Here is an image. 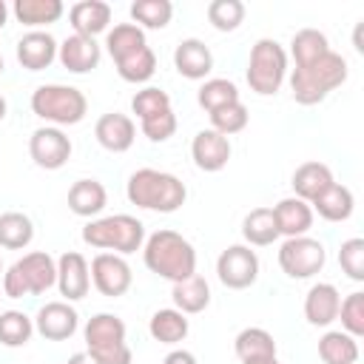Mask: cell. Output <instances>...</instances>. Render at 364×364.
I'll list each match as a JSON object with an SVG mask.
<instances>
[{
	"label": "cell",
	"mask_w": 364,
	"mask_h": 364,
	"mask_svg": "<svg viewBox=\"0 0 364 364\" xmlns=\"http://www.w3.org/2000/svg\"><path fill=\"white\" fill-rule=\"evenodd\" d=\"M142 262L151 273H156L159 279H168V282H185L196 273V250L193 245L176 233V230H156L145 239L142 245Z\"/></svg>",
	"instance_id": "1"
},
{
	"label": "cell",
	"mask_w": 364,
	"mask_h": 364,
	"mask_svg": "<svg viewBox=\"0 0 364 364\" xmlns=\"http://www.w3.org/2000/svg\"><path fill=\"white\" fill-rule=\"evenodd\" d=\"M125 196L131 205L142 210H156V213H173L185 205L188 188L179 176L156 168H139L128 176Z\"/></svg>",
	"instance_id": "2"
},
{
	"label": "cell",
	"mask_w": 364,
	"mask_h": 364,
	"mask_svg": "<svg viewBox=\"0 0 364 364\" xmlns=\"http://www.w3.org/2000/svg\"><path fill=\"white\" fill-rule=\"evenodd\" d=\"M347 82V60L333 48L307 65H296L290 74V91L299 105H318L338 85Z\"/></svg>",
	"instance_id": "3"
},
{
	"label": "cell",
	"mask_w": 364,
	"mask_h": 364,
	"mask_svg": "<svg viewBox=\"0 0 364 364\" xmlns=\"http://www.w3.org/2000/svg\"><path fill=\"white\" fill-rule=\"evenodd\" d=\"M82 242L97 247V250H105V253L128 256V253L142 250V245H145V225L136 216H131V213L100 216V219H91L82 228Z\"/></svg>",
	"instance_id": "4"
},
{
	"label": "cell",
	"mask_w": 364,
	"mask_h": 364,
	"mask_svg": "<svg viewBox=\"0 0 364 364\" xmlns=\"http://www.w3.org/2000/svg\"><path fill=\"white\" fill-rule=\"evenodd\" d=\"M31 111H34V117L46 119L48 125L63 128V125H77V122L85 119L88 100L74 85L46 82V85H37L34 88V94H31Z\"/></svg>",
	"instance_id": "5"
},
{
	"label": "cell",
	"mask_w": 364,
	"mask_h": 364,
	"mask_svg": "<svg viewBox=\"0 0 364 364\" xmlns=\"http://www.w3.org/2000/svg\"><path fill=\"white\" fill-rule=\"evenodd\" d=\"M85 353L94 364H131L134 353L125 341V321L114 313H97L82 327Z\"/></svg>",
	"instance_id": "6"
},
{
	"label": "cell",
	"mask_w": 364,
	"mask_h": 364,
	"mask_svg": "<svg viewBox=\"0 0 364 364\" xmlns=\"http://www.w3.org/2000/svg\"><path fill=\"white\" fill-rule=\"evenodd\" d=\"M57 284V262L46 250H31L3 273V293L9 299L43 296Z\"/></svg>",
	"instance_id": "7"
},
{
	"label": "cell",
	"mask_w": 364,
	"mask_h": 364,
	"mask_svg": "<svg viewBox=\"0 0 364 364\" xmlns=\"http://www.w3.org/2000/svg\"><path fill=\"white\" fill-rule=\"evenodd\" d=\"M247 85L253 94L259 97H273L284 77H287V51L279 40L262 37L253 43L250 48V60H247Z\"/></svg>",
	"instance_id": "8"
},
{
	"label": "cell",
	"mask_w": 364,
	"mask_h": 364,
	"mask_svg": "<svg viewBox=\"0 0 364 364\" xmlns=\"http://www.w3.org/2000/svg\"><path fill=\"white\" fill-rule=\"evenodd\" d=\"M324 262H327L324 245L313 236H293L284 239L279 247V267L290 279H313L316 273H321Z\"/></svg>",
	"instance_id": "9"
},
{
	"label": "cell",
	"mask_w": 364,
	"mask_h": 364,
	"mask_svg": "<svg viewBox=\"0 0 364 364\" xmlns=\"http://www.w3.org/2000/svg\"><path fill=\"white\" fill-rule=\"evenodd\" d=\"M216 276L228 290H245L259 279V256L247 245H230L216 259Z\"/></svg>",
	"instance_id": "10"
},
{
	"label": "cell",
	"mask_w": 364,
	"mask_h": 364,
	"mask_svg": "<svg viewBox=\"0 0 364 364\" xmlns=\"http://www.w3.org/2000/svg\"><path fill=\"white\" fill-rule=\"evenodd\" d=\"M91 270V284L108 296V299H119L131 290V282H134V273H131V264L125 262V256L119 253H97L88 264Z\"/></svg>",
	"instance_id": "11"
},
{
	"label": "cell",
	"mask_w": 364,
	"mask_h": 364,
	"mask_svg": "<svg viewBox=\"0 0 364 364\" xmlns=\"http://www.w3.org/2000/svg\"><path fill=\"white\" fill-rule=\"evenodd\" d=\"M28 156L34 159L37 168L60 171L71 159V139L65 136L63 128L43 125V128L31 131V136H28Z\"/></svg>",
	"instance_id": "12"
},
{
	"label": "cell",
	"mask_w": 364,
	"mask_h": 364,
	"mask_svg": "<svg viewBox=\"0 0 364 364\" xmlns=\"http://www.w3.org/2000/svg\"><path fill=\"white\" fill-rule=\"evenodd\" d=\"M80 316L68 301H46L34 316V333L46 341H65L77 333Z\"/></svg>",
	"instance_id": "13"
},
{
	"label": "cell",
	"mask_w": 364,
	"mask_h": 364,
	"mask_svg": "<svg viewBox=\"0 0 364 364\" xmlns=\"http://www.w3.org/2000/svg\"><path fill=\"white\" fill-rule=\"evenodd\" d=\"M57 290L65 301H80L91 290V270L82 253L65 250L57 259Z\"/></svg>",
	"instance_id": "14"
},
{
	"label": "cell",
	"mask_w": 364,
	"mask_h": 364,
	"mask_svg": "<svg viewBox=\"0 0 364 364\" xmlns=\"http://www.w3.org/2000/svg\"><path fill=\"white\" fill-rule=\"evenodd\" d=\"M230 154H233L230 139L222 136V134L213 131V128H202V131L193 136V142H191V159H193V165H196L199 171H205V173L222 171V168L228 165Z\"/></svg>",
	"instance_id": "15"
},
{
	"label": "cell",
	"mask_w": 364,
	"mask_h": 364,
	"mask_svg": "<svg viewBox=\"0 0 364 364\" xmlns=\"http://www.w3.org/2000/svg\"><path fill=\"white\" fill-rule=\"evenodd\" d=\"M100 43L94 37H82V34H68L60 48H57V60L63 63V68H68L71 74H88L100 65Z\"/></svg>",
	"instance_id": "16"
},
{
	"label": "cell",
	"mask_w": 364,
	"mask_h": 364,
	"mask_svg": "<svg viewBox=\"0 0 364 364\" xmlns=\"http://www.w3.org/2000/svg\"><path fill=\"white\" fill-rule=\"evenodd\" d=\"M94 136L97 142L111 151V154H125L134 139H136V125L128 114H119V111H111V114H102L94 125Z\"/></svg>",
	"instance_id": "17"
},
{
	"label": "cell",
	"mask_w": 364,
	"mask_h": 364,
	"mask_svg": "<svg viewBox=\"0 0 364 364\" xmlns=\"http://www.w3.org/2000/svg\"><path fill=\"white\" fill-rule=\"evenodd\" d=\"M60 43L48 31H26L17 40V63L28 71H43L57 60Z\"/></svg>",
	"instance_id": "18"
},
{
	"label": "cell",
	"mask_w": 364,
	"mask_h": 364,
	"mask_svg": "<svg viewBox=\"0 0 364 364\" xmlns=\"http://www.w3.org/2000/svg\"><path fill=\"white\" fill-rule=\"evenodd\" d=\"M173 68L185 80H205L213 71V51L199 37H188L173 48Z\"/></svg>",
	"instance_id": "19"
},
{
	"label": "cell",
	"mask_w": 364,
	"mask_h": 364,
	"mask_svg": "<svg viewBox=\"0 0 364 364\" xmlns=\"http://www.w3.org/2000/svg\"><path fill=\"white\" fill-rule=\"evenodd\" d=\"M273 219H276L279 236L284 239L307 236V230L313 228V208L299 196H284L273 205Z\"/></svg>",
	"instance_id": "20"
},
{
	"label": "cell",
	"mask_w": 364,
	"mask_h": 364,
	"mask_svg": "<svg viewBox=\"0 0 364 364\" xmlns=\"http://www.w3.org/2000/svg\"><path fill=\"white\" fill-rule=\"evenodd\" d=\"M338 304H341V293L336 290V284L318 282L304 296V318L313 327H330L338 318Z\"/></svg>",
	"instance_id": "21"
},
{
	"label": "cell",
	"mask_w": 364,
	"mask_h": 364,
	"mask_svg": "<svg viewBox=\"0 0 364 364\" xmlns=\"http://www.w3.org/2000/svg\"><path fill=\"white\" fill-rule=\"evenodd\" d=\"M108 205V191L100 179H77L68 188V210L82 219H97Z\"/></svg>",
	"instance_id": "22"
},
{
	"label": "cell",
	"mask_w": 364,
	"mask_h": 364,
	"mask_svg": "<svg viewBox=\"0 0 364 364\" xmlns=\"http://www.w3.org/2000/svg\"><path fill=\"white\" fill-rule=\"evenodd\" d=\"M233 353L242 364H262L276 358V338L264 327H245L233 338Z\"/></svg>",
	"instance_id": "23"
},
{
	"label": "cell",
	"mask_w": 364,
	"mask_h": 364,
	"mask_svg": "<svg viewBox=\"0 0 364 364\" xmlns=\"http://www.w3.org/2000/svg\"><path fill=\"white\" fill-rule=\"evenodd\" d=\"M68 20H71L74 34L97 37V34L108 31L111 6L102 3V0H80V3H74V6L68 9Z\"/></svg>",
	"instance_id": "24"
},
{
	"label": "cell",
	"mask_w": 364,
	"mask_h": 364,
	"mask_svg": "<svg viewBox=\"0 0 364 364\" xmlns=\"http://www.w3.org/2000/svg\"><path fill=\"white\" fill-rule=\"evenodd\" d=\"M336 179H333V171L324 165V162H301L296 171H293V179H290V185H293V196H299V199H304L307 205L324 191V188H330Z\"/></svg>",
	"instance_id": "25"
},
{
	"label": "cell",
	"mask_w": 364,
	"mask_h": 364,
	"mask_svg": "<svg viewBox=\"0 0 364 364\" xmlns=\"http://www.w3.org/2000/svg\"><path fill=\"white\" fill-rule=\"evenodd\" d=\"M310 208H313L321 219H327V222H347V219L353 216L355 196H353V191H350L347 185L333 182L330 188H324V191L310 202Z\"/></svg>",
	"instance_id": "26"
},
{
	"label": "cell",
	"mask_w": 364,
	"mask_h": 364,
	"mask_svg": "<svg viewBox=\"0 0 364 364\" xmlns=\"http://www.w3.org/2000/svg\"><path fill=\"white\" fill-rule=\"evenodd\" d=\"M188 330H191L188 316L179 313L176 307H162V310H156V313L148 318V333H151V338L159 341V344H168V347L185 341Z\"/></svg>",
	"instance_id": "27"
},
{
	"label": "cell",
	"mask_w": 364,
	"mask_h": 364,
	"mask_svg": "<svg viewBox=\"0 0 364 364\" xmlns=\"http://www.w3.org/2000/svg\"><path fill=\"white\" fill-rule=\"evenodd\" d=\"M14 17L17 23L28 26L31 31H43V26H51L63 17L65 6L60 0H14Z\"/></svg>",
	"instance_id": "28"
},
{
	"label": "cell",
	"mask_w": 364,
	"mask_h": 364,
	"mask_svg": "<svg viewBox=\"0 0 364 364\" xmlns=\"http://www.w3.org/2000/svg\"><path fill=\"white\" fill-rule=\"evenodd\" d=\"M171 299H173V307L185 316H196L202 313L208 304H210V287L202 276H191L185 282H176L173 290H171Z\"/></svg>",
	"instance_id": "29"
},
{
	"label": "cell",
	"mask_w": 364,
	"mask_h": 364,
	"mask_svg": "<svg viewBox=\"0 0 364 364\" xmlns=\"http://www.w3.org/2000/svg\"><path fill=\"white\" fill-rule=\"evenodd\" d=\"M318 358L324 364H358V338L344 330H327L318 338Z\"/></svg>",
	"instance_id": "30"
},
{
	"label": "cell",
	"mask_w": 364,
	"mask_h": 364,
	"mask_svg": "<svg viewBox=\"0 0 364 364\" xmlns=\"http://www.w3.org/2000/svg\"><path fill=\"white\" fill-rule=\"evenodd\" d=\"M242 236L247 247H267L279 239V228L273 219V208H253L242 219Z\"/></svg>",
	"instance_id": "31"
},
{
	"label": "cell",
	"mask_w": 364,
	"mask_h": 364,
	"mask_svg": "<svg viewBox=\"0 0 364 364\" xmlns=\"http://www.w3.org/2000/svg\"><path fill=\"white\" fill-rule=\"evenodd\" d=\"M34 239V222L20 210L0 213V247L6 250H23Z\"/></svg>",
	"instance_id": "32"
},
{
	"label": "cell",
	"mask_w": 364,
	"mask_h": 364,
	"mask_svg": "<svg viewBox=\"0 0 364 364\" xmlns=\"http://www.w3.org/2000/svg\"><path fill=\"white\" fill-rule=\"evenodd\" d=\"M145 46H148L145 31L139 26H134V23H117L105 34V48H108L114 63L128 57V54H134V51H139V48H145Z\"/></svg>",
	"instance_id": "33"
},
{
	"label": "cell",
	"mask_w": 364,
	"mask_h": 364,
	"mask_svg": "<svg viewBox=\"0 0 364 364\" xmlns=\"http://www.w3.org/2000/svg\"><path fill=\"white\" fill-rule=\"evenodd\" d=\"M134 26L145 28H165L173 17V3L171 0H134L128 9Z\"/></svg>",
	"instance_id": "34"
},
{
	"label": "cell",
	"mask_w": 364,
	"mask_h": 364,
	"mask_svg": "<svg viewBox=\"0 0 364 364\" xmlns=\"http://www.w3.org/2000/svg\"><path fill=\"white\" fill-rule=\"evenodd\" d=\"M327 51H330V40H327V34L318 31V28H301V31H296L293 40H290V54H293L296 65H307V63L318 60V57L327 54Z\"/></svg>",
	"instance_id": "35"
},
{
	"label": "cell",
	"mask_w": 364,
	"mask_h": 364,
	"mask_svg": "<svg viewBox=\"0 0 364 364\" xmlns=\"http://www.w3.org/2000/svg\"><path fill=\"white\" fill-rule=\"evenodd\" d=\"M196 102L199 108H205L208 114L216 111V108H225L230 102H239V88L233 80H225V77H210L199 85V94H196Z\"/></svg>",
	"instance_id": "36"
},
{
	"label": "cell",
	"mask_w": 364,
	"mask_h": 364,
	"mask_svg": "<svg viewBox=\"0 0 364 364\" xmlns=\"http://www.w3.org/2000/svg\"><path fill=\"white\" fill-rule=\"evenodd\" d=\"M34 336V318L23 310H3L0 313V344L3 347H26Z\"/></svg>",
	"instance_id": "37"
},
{
	"label": "cell",
	"mask_w": 364,
	"mask_h": 364,
	"mask_svg": "<svg viewBox=\"0 0 364 364\" xmlns=\"http://www.w3.org/2000/svg\"><path fill=\"white\" fill-rule=\"evenodd\" d=\"M114 65H117V74L125 82H148L154 77V71H156V54H154L151 46H145V48L117 60Z\"/></svg>",
	"instance_id": "38"
},
{
	"label": "cell",
	"mask_w": 364,
	"mask_h": 364,
	"mask_svg": "<svg viewBox=\"0 0 364 364\" xmlns=\"http://www.w3.org/2000/svg\"><path fill=\"white\" fill-rule=\"evenodd\" d=\"M245 3L242 0H213L208 3V20L216 31H236L245 20Z\"/></svg>",
	"instance_id": "39"
},
{
	"label": "cell",
	"mask_w": 364,
	"mask_h": 364,
	"mask_svg": "<svg viewBox=\"0 0 364 364\" xmlns=\"http://www.w3.org/2000/svg\"><path fill=\"white\" fill-rule=\"evenodd\" d=\"M247 119H250V114H247V108H245L242 100H239V102H230V105H225V108L210 111V128L219 131L222 136H230V134L245 131V128H247Z\"/></svg>",
	"instance_id": "40"
},
{
	"label": "cell",
	"mask_w": 364,
	"mask_h": 364,
	"mask_svg": "<svg viewBox=\"0 0 364 364\" xmlns=\"http://www.w3.org/2000/svg\"><path fill=\"white\" fill-rule=\"evenodd\" d=\"M168 108H171V97H168V91H162L156 85H145L142 91H136L131 97V111L136 114L139 122L159 114V111H168Z\"/></svg>",
	"instance_id": "41"
},
{
	"label": "cell",
	"mask_w": 364,
	"mask_h": 364,
	"mask_svg": "<svg viewBox=\"0 0 364 364\" xmlns=\"http://www.w3.org/2000/svg\"><path fill=\"white\" fill-rule=\"evenodd\" d=\"M338 316H341L344 333H350L353 338H361V336H364V293H361V290L350 293V296L338 304Z\"/></svg>",
	"instance_id": "42"
},
{
	"label": "cell",
	"mask_w": 364,
	"mask_h": 364,
	"mask_svg": "<svg viewBox=\"0 0 364 364\" xmlns=\"http://www.w3.org/2000/svg\"><path fill=\"white\" fill-rule=\"evenodd\" d=\"M338 264L353 282H364V239L353 236L338 247Z\"/></svg>",
	"instance_id": "43"
},
{
	"label": "cell",
	"mask_w": 364,
	"mask_h": 364,
	"mask_svg": "<svg viewBox=\"0 0 364 364\" xmlns=\"http://www.w3.org/2000/svg\"><path fill=\"white\" fill-rule=\"evenodd\" d=\"M139 128H142V134H145L151 142H165V139H171V136L176 134V114H173V108L159 111V114L142 119Z\"/></svg>",
	"instance_id": "44"
},
{
	"label": "cell",
	"mask_w": 364,
	"mask_h": 364,
	"mask_svg": "<svg viewBox=\"0 0 364 364\" xmlns=\"http://www.w3.org/2000/svg\"><path fill=\"white\" fill-rule=\"evenodd\" d=\"M162 364H196V355L191 350H171L162 358Z\"/></svg>",
	"instance_id": "45"
},
{
	"label": "cell",
	"mask_w": 364,
	"mask_h": 364,
	"mask_svg": "<svg viewBox=\"0 0 364 364\" xmlns=\"http://www.w3.org/2000/svg\"><path fill=\"white\" fill-rule=\"evenodd\" d=\"M65 364H94V358L88 353H74V355H68Z\"/></svg>",
	"instance_id": "46"
},
{
	"label": "cell",
	"mask_w": 364,
	"mask_h": 364,
	"mask_svg": "<svg viewBox=\"0 0 364 364\" xmlns=\"http://www.w3.org/2000/svg\"><path fill=\"white\" fill-rule=\"evenodd\" d=\"M6 20H9V6H6V3L0 0V28L6 26Z\"/></svg>",
	"instance_id": "47"
},
{
	"label": "cell",
	"mask_w": 364,
	"mask_h": 364,
	"mask_svg": "<svg viewBox=\"0 0 364 364\" xmlns=\"http://www.w3.org/2000/svg\"><path fill=\"white\" fill-rule=\"evenodd\" d=\"M6 111H9V105H6V97L0 94V122L6 119Z\"/></svg>",
	"instance_id": "48"
},
{
	"label": "cell",
	"mask_w": 364,
	"mask_h": 364,
	"mask_svg": "<svg viewBox=\"0 0 364 364\" xmlns=\"http://www.w3.org/2000/svg\"><path fill=\"white\" fill-rule=\"evenodd\" d=\"M262 364H279V358H270V361H262Z\"/></svg>",
	"instance_id": "49"
},
{
	"label": "cell",
	"mask_w": 364,
	"mask_h": 364,
	"mask_svg": "<svg viewBox=\"0 0 364 364\" xmlns=\"http://www.w3.org/2000/svg\"><path fill=\"white\" fill-rule=\"evenodd\" d=\"M0 74H3V54H0Z\"/></svg>",
	"instance_id": "50"
},
{
	"label": "cell",
	"mask_w": 364,
	"mask_h": 364,
	"mask_svg": "<svg viewBox=\"0 0 364 364\" xmlns=\"http://www.w3.org/2000/svg\"><path fill=\"white\" fill-rule=\"evenodd\" d=\"M0 273H3V262H0Z\"/></svg>",
	"instance_id": "51"
}]
</instances>
